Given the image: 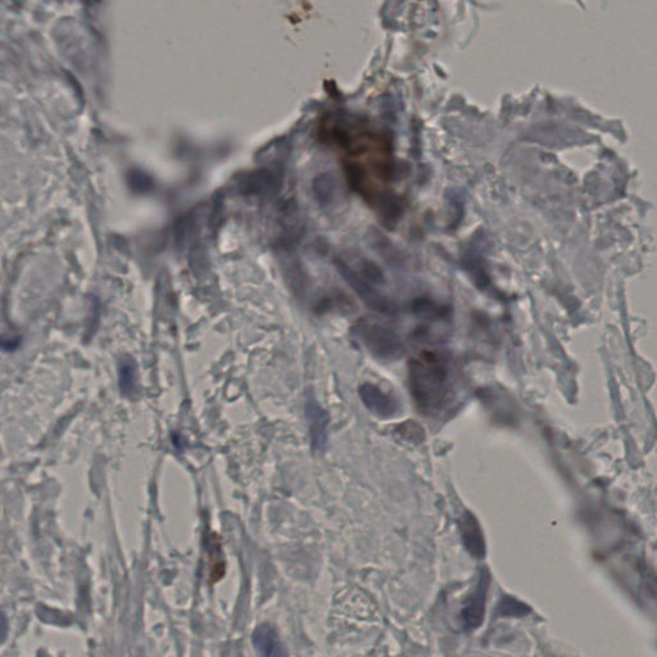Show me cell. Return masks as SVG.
Here are the masks:
<instances>
[{
  "instance_id": "3957f363",
  "label": "cell",
  "mask_w": 657,
  "mask_h": 657,
  "mask_svg": "<svg viewBox=\"0 0 657 657\" xmlns=\"http://www.w3.org/2000/svg\"><path fill=\"white\" fill-rule=\"evenodd\" d=\"M335 268L342 279L350 285L352 290L357 294L358 298L364 302L374 312L383 315H396L398 307L387 295L380 293L377 287L371 285L370 281L364 279L361 275L353 271L345 262L335 261Z\"/></svg>"
},
{
  "instance_id": "5bb4252c",
  "label": "cell",
  "mask_w": 657,
  "mask_h": 657,
  "mask_svg": "<svg viewBox=\"0 0 657 657\" xmlns=\"http://www.w3.org/2000/svg\"><path fill=\"white\" fill-rule=\"evenodd\" d=\"M120 385L123 394L130 396L136 388V374L133 362H122L120 367Z\"/></svg>"
},
{
  "instance_id": "7c38bea8",
  "label": "cell",
  "mask_w": 657,
  "mask_h": 657,
  "mask_svg": "<svg viewBox=\"0 0 657 657\" xmlns=\"http://www.w3.org/2000/svg\"><path fill=\"white\" fill-rule=\"evenodd\" d=\"M411 310L416 317L424 320V321L443 319L446 317L447 312H448V308L446 306L438 305L437 302L427 297L416 298L411 305Z\"/></svg>"
},
{
  "instance_id": "6da1fadb",
  "label": "cell",
  "mask_w": 657,
  "mask_h": 657,
  "mask_svg": "<svg viewBox=\"0 0 657 657\" xmlns=\"http://www.w3.org/2000/svg\"><path fill=\"white\" fill-rule=\"evenodd\" d=\"M409 387L417 409L425 415H437L446 406L449 375L446 362L435 353H424L409 362Z\"/></svg>"
},
{
  "instance_id": "9a60e30c",
  "label": "cell",
  "mask_w": 657,
  "mask_h": 657,
  "mask_svg": "<svg viewBox=\"0 0 657 657\" xmlns=\"http://www.w3.org/2000/svg\"><path fill=\"white\" fill-rule=\"evenodd\" d=\"M399 433L409 439V435H414V440L416 442H420V440L424 439V433H422V429L416 425L414 422H409V424H403L402 427L399 428Z\"/></svg>"
},
{
  "instance_id": "ba28073f",
  "label": "cell",
  "mask_w": 657,
  "mask_h": 657,
  "mask_svg": "<svg viewBox=\"0 0 657 657\" xmlns=\"http://www.w3.org/2000/svg\"><path fill=\"white\" fill-rule=\"evenodd\" d=\"M307 416L310 420L312 444L315 448H322L327 438V414L315 401H310L307 404Z\"/></svg>"
},
{
  "instance_id": "30bf717a",
  "label": "cell",
  "mask_w": 657,
  "mask_h": 657,
  "mask_svg": "<svg viewBox=\"0 0 657 657\" xmlns=\"http://www.w3.org/2000/svg\"><path fill=\"white\" fill-rule=\"evenodd\" d=\"M374 203H377L379 213L383 218L384 223L388 226L397 223V221L402 216V202L392 193H380Z\"/></svg>"
},
{
  "instance_id": "5b68a950",
  "label": "cell",
  "mask_w": 657,
  "mask_h": 657,
  "mask_svg": "<svg viewBox=\"0 0 657 657\" xmlns=\"http://www.w3.org/2000/svg\"><path fill=\"white\" fill-rule=\"evenodd\" d=\"M360 397L365 406L370 409L372 414L380 417H390L396 415L398 404L393 397L385 394L383 390L379 389L372 384H364L360 388Z\"/></svg>"
},
{
  "instance_id": "277c9868",
  "label": "cell",
  "mask_w": 657,
  "mask_h": 657,
  "mask_svg": "<svg viewBox=\"0 0 657 657\" xmlns=\"http://www.w3.org/2000/svg\"><path fill=\"white\" fill-rule=\"evenodd\" d=\"M489 589V573L483 569L479 575V581L474 592L470 594L462 610V620L467 629H477L483 624L487 605V594Z\"/></svg>"
},
{
  "instance_id": "7a4b0ae2",
  "label": "cell",
  "mask_w": 657,
  "mask_h": 657,
  "mask_svg": "<svg viewBox=\"0 0 657 657\" xmlns=\"http://www.w3.org/2000/svg\"><path fill=\"white\" fill-rule=\"evenodd\" d=\"M353 335L364 345L374 357L383 361H397L406 353L402 339L389 327L374 324L360 322L353 329Z\"/></svg>"
},
{
  "instance_id": "8fae6325",
  "label": "cell",
  "mask_w": 657,
  "mask_h": 657,
  "mask_svg": "<svg viewBox=\"0 0 657 657\" xmlns=\"http://www.w3.org/2000/svg\"><path fill=\"white\" fill-rule=\"evenodd\" d=\"M335 190H337V185H335V179L332 178V173H320L313 179V197L322 207L332 205L334 197H335Z\"/></svg>"
},
{
  "instance_id": "9c48e42d",
  "label": "cell",
  "mask_w": 657,
  "mask_h": 657,
  "mask_svg": "<svg viewBox=\"0 0 657 657\" xmlns=\"http://www.w3.org/2000/svg\"><path fill=\"white\" fill-rule=\"evenodd\" d=\"M369 243L371 247L377 250L382 258L388 262L394 268H401L403 265L402 255L397 250L393 243L390 242L387 236L384 235L382 231L377 229L371 230L369 233Z\"/></svg>"
},
{
  "instance_id": "4fadbf2b",
  "label": "cell",
  "mask_w": 657,
  "mask_h": 657,
  "mask_svg": "<svg viewBox=\"0 0 657 657\" xmlns=\"http://www.w3.org/2000/svg\"><path fill=\"white\" fill-rule=\"evenodd\" d=\"M360 271H361V276L366 280L370 281L374 285H383L387 281L382 268L370 260H364L361 262Z\"/></svg>"
},
{
  "instance_id": "52a82bcc",
  "label": "cell",
  "mask_w": 657,
  "mask_h": 657,
  "mask_svg": "<svg viewBox=\"0 0 657 657\" xmlns=\"http://www.w3.org/2000/svg\"><path fill=\"white\" fill-rule=\"evenodd\" d=\"M252 642L255 650L263 656H281L285 653L277 633L268 624H262L255 628Z\"/></svg>"
},
{
  "instance_id": "8992f818",
  "label": "cell",
  "mask_w": 657,
  "mask_h": 657,
  "mask_svg": "<svg viewBox=\"0 0 657 657\" xmlns=\"http://www.w3.org/2000/svg\"><path fill=\"white\" fill-rule=\"evenodd\" d=\"M459 530H461V536H462V541H464L466 549L474 557H478V559L484 557V536H483V531L479 526V521L477 520V517L474 516L472 512L467 511L459 519Z\"/></svg>"
}]
</instances>
